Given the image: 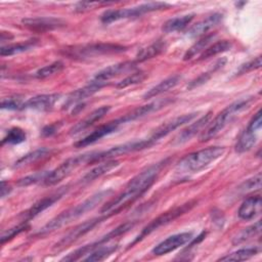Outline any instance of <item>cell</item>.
Returning a JSON list of instances; mask_svg holds the SVG:
<instances>
[{
  "label": "cell",
  "mask_w": 262,
  "mask_h": 262,
  "mask_svg": "<svg viewBox=\"0 0 262 262\" xmlns=\"http://www.w3.org/2000/svg\"><path fill=\"white\" fill-rule=\"evenodd\" d=\"M146 78V73L143 71H137L132 73L131 75L124 78L122 81H120L116 86L117 88H126L130 85L141 83Z\"/></svg>",
  "instance_id": "obj_42"
},
{
  "label": "cell",
  "mask_w": 262,
  "mask_h": 262,
  "mask_svg": "<svg viewBox=\"0 0 262 262\" xmlns=\"http://www.w3.org/2000/svg\"><path fill=\"white\" fill-rule=\"evenodd\" d=\"M168 159H165L140 171L128 182V184L125 186V189L120 194L102 206L100 213L110 217L112 215L118 214L129 205L134 203L136 200H138L154 184L162 169L168 164Z\"/></svg>",
  "instance_id": "obj_1"
},
{
  "label": "cell",
  "mask_w": 262,
  "mask_h": 262,
  "mask_svg": "<svg viewBox=\"0 0 262 262\" xmlns=\"http://www.w3.org/2000/svg\"><path fill=\"white\" fill-rule=\"evenodd\" d=\"M59 127H60V123H54V124H51V125H47V126H45V127L42 129L41 134H42V136H44V137L51 136V135L55 134V133L58 131Z\"/></svg>",
  "instance_id": "obj_47"
},
{
  "label": "cell",
  "mask_w": 262,
  "mask_h": 262,
  "mask_svg": "<svg viewBox=\"0 0 262 262\" xmlns=\"http://www.w3.org/2000/svg\"><path fill=\"white\" fill-rule=\"evenodd\" d=\"M24 102L20 96L15 95V96H9L6 97L4 99H2L1 101V108L3 110H21Z\"/></svg>",
  "instance_id": "obj_43"
},
{
  "label": "cell",
  "mask_w": 262,
  "mask_h": 262,
  "mask_svg": "<svg viewBox=\"0 0 262 262\" xmlns=\"http://www.w3.org/2000/svg\"><path fill=\"white\" fill-rule=\"evenodd\" d=\"M214 38H215V34H213V33L207 34V35L201 37V39H199L193 45H191L187 49V51L184 53L183 60H190L198 54L202 53L211 44V42L213 41Z\"/></svg>",
  "instance_id": "obj_31"
},
{
  "label": "cell",
  "mask_w": 262,
  "mask_h": 262,
  "mask_svg": "<svg viewBox=\"0 0 262 262\" xmlns=\"http://www.w3.org/2000/svg\"><path fill=\"white\" fill-rule=\"evenodd\" d=\"M60 94H40L26 100L21 106V110H36V111H47L50 110L55 102L59 99Z\"/></svg>",
  "instance_id": "obj_21"
},
{
  "label": "cell",
  "mask_w": 262,
  "mask_h": 262,
  "mask_svg": "<svg viewBox=\"0 0 262 262\" xmlns=\"http://www.w3.org/2000/svg\"><path fill=\"white\" fill-rule=\"evenodd\" d=\"M196 113H190V114H185L179 117H176L164 124H162L160 127H158L155 132L152 133V135L149 137V140L155 144L157 141H159L161 138L167 136L169 133H171L172 131L176 130L177 128H179L182 125H185L186 123L190 122L191 120H193L196 117Z\"/></svg>",
  "instance_id": "obj_15"
},
{
  "label": "cell",
  "mask_w": 262,
  "mask_h": 262,
  "mask_svg": "<svg viewBox=\"0 0 262 262\" xmlns=\"http://www.w3.org/2000/svg\"><path fill=\"white\" fill-rule=\"evenodd\" d=\"M261 212V196L259 194L247 198L241 205L237 214L242 220H252Z\"/></svg>",
  "instance_id": "obj_22"
},
{
  "label": "cell",
  "mask_w": 262,
  "mask_h": 262,
  "mask_svg": "<svg viewBox=\"0 0 262 262\" xmlns=\"http://www.w3.org/2000/svg\"><path fill=\"white\" fill-rule=\"evenodd\" d=\"M126 50V47L114 43H90L85 45L69 46L61 50L64 56L74 59H88L100 55L120 53Z\"/></svg>",
  "instance_id": "obj_5"
},
{
  "label": "cell",
  "mask_w": 262,
  "mask_h": 262,
  "mask_svg": "<svg viewBox=\"0 0 262 262\" xmlns=\"http://www.w3.org/2000/svg\"><path fill=\"white\" fill-rule=\"evenodd\" d=\"M38 43L37 39H31L25 42H19V43H14V44H7L5 46H2L0 49V54L1 56H10L18 53L26 52L33 47L36 46Z\"/></svg>",
  "instance_id": "obj_30"
},
{
  "label": "cell",
  "mask_w": 262,
  "mask_h": 262,
  "mask_svg": "<svg viewBox=\"0 0 262 262\" xmlns=\"http://www.w3.org/2000/svg\"><path fill=\"white\" fill-rule=\"evenodd\" d=\"M254 97H244L235 100L234 102L227 105L223 111H221L212 122H209L208 127L203 131L200 136V141L205 142L215 137L218 133H220L230 122H232L238 114L249 108L253 103Z\"/></svg>",
  "instance_id": "obj_3"
},
{
  "label": "cell",
  "mask_w": 262,
  "mask_h": 262,
  "mask_svg": "<svg viewBox=\"0 0 262 262\" xmlns=\"http://www.w3.org/2000/svg\"><path fill=\"white\" fill-rule=\"evenodd\" d=\"M110 110H111L110 105H103V106H100V107L94 110L89 115H87L83 120L79 121L75 126H73L72 129L70 130V133L72 135H74V134H78V133L84 131L85 129L92 126L95 122H97L101 118H103L110 112Z\"/></svg>",
  "instance_id": "obj_25"
},
{
  "label": "cell",
  "mask_w": 262,
  "mask_h": 262,
  "mask_svg": "<svg viewBox=\"0 0 262 262\" xmlns=\"http://www.w3.org/2000/svg\"><path fill=\"white\" fill-rule=\"evenodd\" d=\"M165 48H166V42L162 39L157 40L156 42L148 45L147 47L140 49L136 55L135 61L138 63V62H142L147 59H150L159 55L160 53H162L165 50Z\"/></svg>",
  "instance_id": "obj_28"
},
{
  "label": "cell",
  "mask_w": 262,
  "mask_h": 262,
  "mask_svg": "<svg viewBox=\"0 0 262 262\" xmlns=\"http://www.w3.org/2000/svg\"><path fill=\"white\" fill-rule=\"evenodd\" d=\"M262 119H261V111L259 110L254 117L249 122L247 128L243 131V133L239 135L236 144H235V150L239 154L246 152L250 150L257 142L258 139V132L261 129Z\"/></svg>",
  "instance_id": "obj_11"
},
{
  "label": "cell",
  "mask_w": 262,
  "mask_h": 262,
  "mask_svg": "<svg viewBox=\"0 0 262 262\" xmlns=\"http://www.w3.org/2000/svg\"><path fill=\"white\" fill-rule=\"evenodd\" d=\"M261 187V173H257L255 176H253L250 179H247L244 181L238 187L237 191L241 193H246L249 191H253L256 189H259Z\"/></svg>",
  "instance_id": "obj_41"
},
{
  "label": "cell",
  "mask_w": 262,
  "mask_h": 262,
  "mask_svg": "<svg viewBox=\"0 0 262 262\" xmlns=\"http://www.w3.org/2000/svg\"><path fill=\"white\" fill-rule=\"evenodd\" d=\"M113 2H78L75 5L74 10L76 12H85L102 5H111Z\"/></svg>",
  "instance_id": "obj_45"
},
{
  "label": "cell",
  "mask_w": 262,
  "mask_h": 262,
  "mask_svg": "<svg viewBox=\"0 0 262 262\" xmlns=\"http://www.w3.org/2000/svg\"><path fill=\"white\" fill-rule=\"evenodd\" d=\"M0 190H1V198H5L11 191V187L8 185V183H6L5 181H2Z\"/></svg>",
  "instance_id": "obj_48"
},
{
  "label": "cell",
  "mask_w": 262,
  "mask_h": 262,
  "mask_svg": "<svg viewBox=\"0 0 262 262\" xmlns=\"http://www.w3.org/2000/svg\"><path fill=\"white\" fill-rule=\"evenodd\" d=\"M225 61H226V60H225L224 58L219 59V60L215 63V66H214L210 71L201 74L198 78H195L194 80H192V81L189 83V85H188L187 87H188L189 89H192V88H195V87L201 86V85H203L204 83H206V82L211 78V76L213 75V73L216 72L219 68H221V67L225 63Z\"/></svg>",
  "instance_id": "obj_39"
},
{
  "label": "cell",
  "mask_w": 262,
  "mask_h": 262,
  "mask_svg": "<svg viewBox=\"0 0 262 262\" xmlns=\"http://www.w3.org/2000/svg\"><path fill=\"white\" fill-rule=\"evenodd\" d=\"M50 152H51V150L46 148V147L38 148L34 151H31V152L25 155L20 159H18L15 162L14 167L19 168V167H24V166H27V165H30V164H34V163L46 158L48 155H50Z\"/></svg>",
  "instance_id": "obj_32"
},
{
  "label": "cell",
  "mask_w": 262,
  "mask_h": 262,
  "mask_svg": "<svg viewBox=\"0 0 262 262\" xmlns=\"http://www.w3.org/2000/svg\"><path fill=\"white\" fill-rule=\"evenodd\" d=\"M21 23L25 27L30 29L34 32H48L53 31L59 28H62L66 26L64 21L60 18L56 17H46V16H40V17H27L21 19Z\"/></svg>",
  "instance_id": "obj_13"
},
{
  "label": "cell",
  "mask_w": 262,
  "mask_h": 262,
  "mask_svg": "<svg viewBox=\"0 0 262 262\" xmlns=\"http://www.w3.org/2000/svg\"><path fill=\"white\" fill-rule=\"evenodd\" d=\"M211 117H212V113L209 112L206 115H204L203 117H201L199 120H196L195 122L190 124L188 127L183 129L174 138L173 144L174 145H179V144H182V143L190 140L194 135H196L203 128H205L209 124Z\"/></svg>",
  "instance_id": "obj_20"
},
{
  "label": "cell",
  "mask_w": 262,
  "mask_h": 262,
  "mask_svg": "<svg viewBox=\"0 0 262 262\" xmlns=\"http://www.w3.org/2000/svg\"><path fill=\"white\" fill-rule=\"evenodd\" d=\"M120 165L119 161L117 160H106L105 162L101 163L100 165L94 167L93 169H91L88 173H86L83 178L81 179V182L86 183V182H90L93 181L99 177H101L102 175L108 173L110 171H112L113 169L117 168Z\"/></svg>",
  "instance_id": "obj_26"
},
{
  "label": "cell",
  "mask_w": 262,
  "mask_h": 262,
  "mask_svg": "<svg viewBox=\"0 0 262 262\" xmlns=\"http://www.w3.org/2000/svg\"><path fill=\"white\" fill-rule=\"evenodd\" d=\"M66 190L64 189H60L54 193H51L50 195H47L41 200H39L38 202H36L26 213H25V218L26 219H32L34 217H36L37 215H39L40 213H42L43 211H45L46 209H48L49 207H51L55 202H57L59 199L62 198V195L64 194Z\"/></svg>",
  "instance_id": "obj_23"
},
{
  "label": "cell",
  "mask_w": 262,
  "mask_h": 262,
  "mask_svg": "<svg viewBox=\"0 0 262 262\" xmlns=\"http://www.w3.org/2000/svg\"><path fill=\"white\" fill-rule=\"evenodd\" d=\"M118 245L113 246H100L96 248L94 251H92L90 254H88V257L84 258L85 261H101L108 257L111 254H113L115 251H117Z\"/></svg>",
  "instance_id": "obj_36"
},
{
  "label": "cell",
  "mask_w": 262,
  "mask_h": 262,
  "mask_svg": "<svg viewBox=\"0 0 262 262\" xmlns=\"http://www.w3.org/2000/svg\"><path fill=\"white\" fill-rule=\"evenodd\" d=\"M63 68H64L63 62L60 60H57V61L51 62L50 64H47V66L39 69L36 72L35 77L38 79H45V78H48L55 74L60 73L63 70Z\"/></svg>",
  "instance_id": "obj_37"
},
{
  "label": "cell",
  "mask_w": 262,
  "mask_h": 262,
  "mask_svg": "<svg viewBox=\"0 0 262 262\" xmlns=\"http://www.w3.org/2000/svg\"><path fill=\"white\" fill-rule=\"evenodd\" d=\"M26 137V132L23 129L18 127H13L7 131L6 135L2 139V144H18L25 141Z\"/></svg>",
  "instance_id": "obj_38"
},
{
  "label": "cell",
  "mask_w": 262,
  "mask_h": 262,
  "mask_svg": "<svg viewBox=\"0 0 262 262\" xmlns=\"http://www.w3.org/2000/svg\"><path fill=\"white\" fill-rule=\"evenodd\" d=\"M29 227H30V225H29L28 221H25V222H21V223H19V224L13 226V227H11V228H8L7 230L3 231L2 234H1V237H0L1 244L3 245V244H5L6 242L12 239L14 236H16L17 234H19V233H21L23 231L27 230Z\"/></svg>",
  "instance_id": "obj_40"
},
{
  "label": "cell",
  "mask_w": 262,
  "mask_h": 262,
  "mask_svg": "<svg viewBox=\"0 0 262 262\" xmlns=\"http://www.w3.org/2000/svg\"><path fill=\"white\" fill-rule=\"evenodd\" d=\"M170 5L166 2H147L140 4L138 6L130 7V8H124V9H108L104 11L100 16V21L102 24L108 25L113 21H117L120 19H126V18H134L141 16L145 13L158 11L162 9L168 8Z\"/></svg>",
  "instance_id": "obj_6"
},
{
  "label": "cell",
  "mask_w": 262,
  "mask_h": 262,
  "mask_svg": "<svg viewBox=\"0 0 262 262\" xmlns=\"http://www.w3.org/2000/svg\"><path fill=\"white\" fill-rule=\"evenodd\" d=\"M107 218H108V216L104 215L102 217L93 218V219H90V220H87V221H84V222L78 224L53 246V251L58 252V251L63 250L67 247L71 246L73 243L78 241L81 236L85 235L87 232L92 230L95 226H97L98 224H100Z\"/></svg>",
  "instance_id": "obj_10"
},
{
  "label": "cell",
  "mask_w": 262,
  "mask_h": 262,
  "mask_svg": "<svg viewBox=\"0 0 262 262\" xmlns=\"http://www.w3.org/2000/svg\"><path fill=\"white\" fill-rule=\"evenodd\" d=\"M136 64H137V62L135 60H128V61H123V62H118L116 64H112V66L101 70L100 72H98L92 80L102 83V84H106V82L108 80L135 69Z\"/></svg>",
  "instance_id": "obj_18"
},
{
  "label": "cell",
  "mask_w": 262,
  "mask_h": 262,
  "mask_svg": "<svg viewBox=\"0 0 262 262\" xmlns=\"http://www.w3.org/2000/svg\"><path fill=\"white\" fill-rule=\"evenodd\" d=\"M261 67V57L257 56L256 58L244 63L243 66H241V68L238 69V71L236 72V75H242V74H246L248 72H251L253 70H257Z\"/></svg>",
  "instance_id": "obj_46"
},
{
  "label": "cell",
  "mask_w": 262,
  "mask_h": 262,
  "mask_svg": "<svg viewBox=\"0 0 262 262\" xmlns=\"http://www.w3.org/2000/svg\"><path fill=\"white\" fill-rule=\"evenodd\" d=\"M193 17H194V14L190 13V14H185V15L170 18L163 25L162 31L164 33H173V32L181 31L191 23Z\"/></svg>",
  "instance_id": "obj_29"
},
{
  "label": "cell",
  "mask_w": 262,
  "mask_h": 262,
  "mask_svg": "<svg viewBox=\"0 0 262 262\" xmlns=\"http://www.w3.org/2000/svg\"><path fill=\"white\" fill-rule=\"evenodd\" d=\"M192 239V233L191 232H181L177 234H173L160 244H158L152 250L151 253L157 256L168 254L179 247L187 244Z\"/></svg>",
  "instance_id": "obj_14"
},
{
  "label": "cell",
  "mask_w": 262,
  "mask_h": 262,
  "mask_svg": "<svg viewBox=\"0 0 262 262\" xmlns=\"http://www.w3.org/2000/svg\"><path fill=\"white\" fill-rule=\"evenodd\" d=\"M112 192H113L112 189L100 190V191L92 194L91 196H89L88 199L83 201L82 203L76 205L75 207H72V208L63 211L62 213H60L59 215H57L56 217L51 219L47 224H45L37 232V235L47 234L49 232H52L67 224H69L70 222L78 219L79 217L83 216L85 213H87V212L93 210L95 207H97Z\"/></svg>",
  "instance_id": "obj_2"
},
{
  "label": "cell",
  "mask_w": 262,
  "mask_h": 262,
  "mask_svg": "<svg viewBox=\"0 0 262 262\" xmlns=\"http://www.w3.org/2000/svg\"><path fill=\"white\" fill-rule=\"evenodd\" d=\"M261 232V221H257L251 226H248L244 229H242L232 239L233 245H239L243 244L257 235H259Z\"/></svg>",
  "instance_id": "obj_34"
},
{
  "label": "cell",
  "mask_w": 262,
  "mask_h": 262,
  "mask_svg": "<svg viewBox=\"0 0 262 262\" xmlns=\"http://www.w3.org/2000/svg\"><path fill=\"white\" fill-rule=\"evenodd\" d=\"M123 125L120 118L119 119H116L114 121H111L104 125H101L99 126L97 129H95L92 133H90L89 135L85 136L84 138L80 139L79 141H77L74 145L76 147H85V146H88L96 141H98L99 139H101L102 137L104 136H107L112 133H114L115 131H117L119 129V127Z\"/></svg>",
  "instance_id": "obj_16"
},
{
  "label": "cell",
  "mask_w": 262,
  "mask_h": 262,
  "mask_svg": "<svg viewBox=\"0 0 262 262\" xmlns=\"http://www.w3.org/2000/svg\"><path fill=\"white\" fill-rule=\"evenodd\" d=\"M222 19V14L220 13H213L209 15L208 17L202 19L201 21L196 23L194 26H192L187 35L190 38H198V37H203L207 35V33L213 29L215 26H217Z\"/></svg>",
  "instance_id": "obj_24"
},
{
  "label": "cell",
  "mask_w": 262,
  "mask_h": 262,
  "mask_svg": "<svg viewBox=\"0 0 262 262\" xmlns=\"http://www.w3.org/2000/svg\"><path fill=\"white\" fill-rule=\"evenodd\" d=\"M181 77L179 75H173L165 80H163L162 82H160L158 85H156L155 87L150 88L149 90H147L144 95H143V98L144 99H148V98H152V97H156L164 92H167L168 90L174 88L180 81Z\"/></svg>",
  "instance_id": "obj_27"
},
{
  "label": "cell",
  "mask_w": 262,
  "mask_h": 262,
  "mask_svg": "<svg viewBox=\"0 0 262 262\" xmlns=\"http://www.w3.org/2000/svg\"><path fill=\"white\" fill-rule=\"evenodd\" d=\"M232 44L230 41L228 40H220V41H217L215 43H213L212 45H209L201 54H200V57H199V60H203V59H206V58H209V57H212V56H215L219 53H222V52H225L227 50H229L231 48Z\"/></svg>",
  "instance_id": "obj_33"
},
{
  "label": "cell",
  "mask_w": 262,
  "mask_h": 262,
  "mask_svg": "<svg viewBox=\"0 0 262 262\" xmlns=\"http://www.w3.org/2000/svg\"><path fill=\"white\" fill-rule=\"evenodd\" d=\"M196 202L195 201H189L181 206H178V207H175L169 211H166L165 213L161 214L160 216H158L157 218H155L154 220H151L142 230L141 232L138 234V236L134 239V242L130 245V246H133L134 244L140 242L141 239H143L145 236H147L148 234H150L151 232L156 231L157 229H159L160 227L164 226V225H167L168 223H170L171 221L175 220L176 218H178L179 216L183 215L184 213L190 211L194 206H195Z\"/></svg>",
  "instance_id": "obj_8"
},
{
  "label": "cell",
  "mask_w": 262,
  "mask_h": 262,
  "mask_svg": "<svg viewBox=\"0 0 262 262\" xmlns=\"http://www.w3.org/2000/svg\"><path fill=\"white\" fill-rule=\"evenodd\" d=\"M225 151L223 146H210L186 155L182 158L176 169L180 173H194L203 170L211 163L219 159Z\"/></svg>",
  "instance_id": "obj_4"
},
{
  "label": "cell",
  "mask_w": 262,
  "mask_h": 262,
  "mask_svg": "<svg viewBox=\"0 0 262 262\" xmlns=\"http://www.w3.org/2000/svg\"><path fill=\"white\" fill-rule=\"evenodd\" d=\"M151 145H154V143L148 139H144V140H138V141H132V142H126L120 145H116L111 147L107 150L104 151H95L91 163L94 162H98V161H102V160H110L112 158L121 156V155H126L129 152H133V151H137V150H141L144 148H148Z\"/></svg>",
  "instance_id": "obj_12"
},
{
  "label": "cell",
  "mask_w": 262,
  "mask_h": 262,
  "mask_svg": "<svg viewBox=\"0 0 262 262\" xmlns=\"http://www.w3.org/2000/svg\"><path fill=\"white\" fill-rule=\"evenodd\" d=\"M170 102H172L171 98H162V99H158L156 101L149 102L147 104H144L142 106H139L133 111H131L130 113L124 115L123 117L120 118L122 124L128 123V122H132L135 121L137 119H140L142 117H145L146 115H149L156 111H159L163 107H165L166 105H168Z\"/></svg>",
  "instance_id": "obj_17"
},
{
  "label": "cell",
  "mask_w": 262,
  "mask_h": 262,
  "mask_svg": "<svg viewBox=\"0 0 262 262\" xmlns=\"http://www.w3.org/2000/svg\"><path fill=\"white\" fill-rule=\"evenodd\" d=\"M135 225V222L134 221H128V222H125L119 226H117L116 228H114L112 231H110L107 234H105L104 236H102L100 239L94 242V243H91L89 245H86L80 249H77L76 251L72 252L71 254H69L68 256L63 257L61 260L62 261H76V260H79L81 259L83 256L85 255H88L90 254L92 251H94L96 248L102 246L103 244L107 243L108 241L115 238V237H118L124 233H126L127 231H129L130 229L133 228V226Z\"/></svg>",
  "instance_id": "obj_9"
},
{
  "label": "cell",
  "mask_w": 262,
  "mask_h": 262,
  "mask_svg": "<svg viewBox=\"0 0 262 262\" xmlns=\"http://www.w3.org/2000/svg\"><path fill=\"white\" fill-rule=\"evenodd\" d=\"M260 249L258 247H249L239 249L231 254H228L224 257H221L219 261H244L252 258L253 256L259 253Z\"/></svg>",
  "instance_id": "obj_35"
},
{
  "label": "cell",
  "mask_w": 262,
  "mask_h": 262,
  "mask_svg": "<svg viewBox=\"0 0 262 262\" xmlns=\"http://www.w3.org/2000/svg\"><path fill=\"white\" fill-rule=\"evenodd\" d=\"M13 38V36L9 33V32H5V31H2L1 32V37H0V41L1 43H4L5 41H9Z\"/></svg>",
  "instance_id": "obj_49"
},
{
  "label": "cell",
  "mask_w": 262,
  "mask_h": 262,
  "mask_svg": "<svg viewBox=\"0 0 262 262\" xmlns=\"http://www.w3.org/2000/svg\"><path fill=\"white\" fill-rule=\"evenodd\" d=\"M94 154H95V151H89V152H85V154H82V155H79L76 157H72V158L66 160L54 170L49 171L47 173V175L43 181V184L47 185V186H51V185L58 183L63 178L68 177L78 167L82 166L85 163H91Z\"/></svg>",
  "instance_id": "obj_7"
},
{
  "label": "cell",
  "mask_w": 262,
  "mask_h": 262,
  "mask_svg": "<svg viewBox=\"0 0 262 262\" xmlns=\"http://www.w3.org/2000/svg\"><path fill=\"white\" fill-rule=\"evenodd\" d=\"M104 85L105 84H102V83H99V82H96V81L92 80L88 85L72 92L69 95L67 101L64 102L63 108H69L70 106H73V105L75 106L76 104L81 103L84 99H86L89 96H92L94 93L99 91Z\"/></svg>",
  "instance_id": "obj_19"
},
{
  "label": "cell",
  "mask_w": 262,
  "mask_h": 262,
  "mask_svg": "<svg viewBox=\"0 0 262 262\" xmlns=\"http://www.w3.org/2000/svg\"><path fill=\"white\" fill-rule=\"evenodd\" d=\"M48 172H38V173H35V174H32V175H29V176H26L24 178H20L18 181H17V184L19 186H28V185H31L33 183H36V182H43L46 175H47Z\"/></svg>",
  "instance_id": "obj_44"
}]
</instances>
